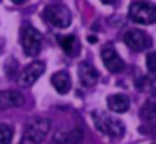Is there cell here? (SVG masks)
Wrapping results in <instances>:
<instances>
[{"label":"cell","instance_id":"cell-1","mask_svg":"<svg viewBox=\"0 0 156 144\" xmlns=\"http://www.w3.org/2000/svg\"><path fill=\"white\" fill-rule=\"evenodd\" d=\"M92 121H94V126L98 131H101L102 134H106L108 137H119L124 136L126 129H124V122L121 119H118L116 116L108 112H101V111H96L92 112Z\"/></svg>","mask_w":156,"mask_h":144},{"label":"cell","instance_id":"cell-2","mask_svg":"<svg viewBox=\"0 0 156 144\" xmlns=\"http://www.w3.org/2000/svg\"><path fill=\"white\" fill-rule=\"evenodd\" d=\"M51 131V121L45 117H35L25 124L20 144H41Z\"/></svg>","mask_w":156,"mask_h":144},{"label":"cell","instance_id":"cell-3","mask_svg":"<svg viewBox=\"0 0 156 144\" xmlns=\"http://www.w3.org/2000/svg\"><path fill=\"white\" fill-rule=\"evenodd\" d=\"M129 19L136 23L141 25H149V23L156 22V5L151 2H144V0H138L133 2L129 7Z\"/></svg>","mask_w":156,"mask_h":144},{"label":"cell","instance_id":"cell-4","mask_svg":"<svg viewBox=\"0 0 156 144\" xmlns=\"http://www.w3.org/2000/svg\"><path fill=\"white\" fill-rule=\"evenodd\" d=\"M20 42H22V49H24L25 55L35 57L42 49V33L35 27L25 25L20 33Z\"/></svg>","mask_w":156,"mask_h":144},{"label":"cell","instance_id":"cell-5","mask_svg":"<svg viewBox=\"0 0 156 144\" xmlns=\"http://www.w3.org/2000/svg\"><path fill=\"white\" fill-rule=\"evenodd\" d=\"M44 17L47 19L49 23H52L57 29H67L72 22L71 10L66 5H55V3L47 5L44 10Z\"/></svg>","mask_w":156,"mask_h":144},{"label":"cell","instance_id":"cell-6","mask_svg":"<svg viewBox=\"0 0 156 144\" xmlns=\"http://www.w3.org/2000/svg\"><path fill=\"white\" fill-rule=\"evenodd\" d=\"M45 70V62H42V60H34V62H30L27 67H25L24 70L20 72V77H19V84H20L22 87H30L35 84V80L39 79V77L44 74Z\"/></svg>","mask_w":156,"mask_h":144},{"label":"cell","instance_id":"cell-7","mask_svg":"<svg viewBox=\"0 0 156 144\" xmlns=\"http://www.w3.org/2000/svg\"><path fill=\"white\" fill-rule=\"evenodd\" d=\"M124 44L131 50H134V52H141V50L148 49L151 45V40H149V37L143 30L131 29L124 33Z\"/></svg>","mask_w":156,"mask_h":144},{"label":"cell","instance_id":"cell-8","mask_svg":"<svg viewBox=\"0 0 156 144\" xmlns=\"http://www.w3.org/2000/svg\"><path fill=\"white\" fill-rule=\"evenodd\" d=\"M101 59H102V64L104 67L109 70V72H121L124 69V62L122 59L119 57V54L116 52V49L112 45H106L102 47L101 50Z\"/></svg>","mask_w":156,"mask_h":144},{"label":"cell","instance_id":"cell-9","mask_svg":"<svg viewBox=\"0 0 156 144\" xmlns=\"http://www.w3.org/2000/svg\"><path fill=\"white\" fill-rule=\"evenodd\" d=\"M25 104V97L20 90H0V111L22 107Z\"/></svg>","mask_w":156,"mask_h":144},{"label":"cell","instance_id":"cell-10","mask_svg":"<svg viewBox=\"0 0 156 144\" xmlns=\"http://www.w3.org/2000/svg\"><path fill=\"white\" fill-rule=\"evenodd\" d=\"M77 74H79V80H81L82 86L86 87H91L98 82L99 79V74L94 67L91 65L89 62H81L77 65Z\"/></svg>","mask_w":156,"mask_h":144},{"label":"cell","instance_id":"cell-11","mask_svg":"<svg viewBox=\"0 0 156 144\" xmlns=\"http://www.w3.org/2000/svg\"><path fill=\"white\" fill-rule=\"evenodd\" d=\"M84 139V132L81 127H74L71 131H59L54 134V141L59 144H79Z\"/></svg>","mask_w":156,"mask_h":144},{"label":"cell","instance_id":"cell-12","mask_svg":"<svg viewBox=\"0 0 156 144\" xmlns=\"http://www.w3.org/2000/svg\"><path fill=\"white\" fill-rule=\"evenodd\" d=\"M51 82L59 94H67L71 90V76L66 70H59V72L52 74Z\"/></svg>","mask_w":156,"mask_h":144},{"label":"cell","instance_id":"cell-13","mask_svg":"<svg viewBox=\"0 0 156 144\" xmlns=\"http://www.w3.org/2000/svg\"><path fill=\"white\" fill-rule=\"evenodd\" d=\"M129 97L124 94H112L108 97V107L111 109V112H126L129 109Z\"/></svg>","mask_w":156,"mask_h":144},{"label":"cell","instance_id":"cell-14","mask_svg":"<svg viewBox=\"0 0 156 144\" xmlns=\"http://www.w3.org/2000/svg\"><path fill=\"white\" fill-rule=\"evenodd\" d=\"M139 116H141V119H144V121L156 119V102L154 100H146V102L143 104L141 111H139Z\"/></svg>","mask_w":156,"mask_h":144},{"label":"cell","instance_id":"cell-15","mask_svg":"<svg viewBox=\"0 0 156 144\" xmlns=\"http://www.w3.org/2000/svg\"><path fill=\"white\" fill-rule=\"evenodd\" d=\"M59 44H61L62 50L66 54H74L76 45H77V39H76V35H64V37H59Z\"/></svg>","mask_w":156,"mask_h":144},{"label":"cell","instance_id":"cell-16","mask_svg":"<svg viewBox=\"0 0 156 144\" xmlns=\"http://www.w3.org/2000/svg\"><path fill=\"white\" fill-rule=\"evenodd\" d=\"M14 137V129L9 124L0 122V144H10Z\"/></svg>","mask_w":156,"mask_h":144},{"label":"cell","instance_id":"cell-17","mask_svg":"<svg viewBox=\"0 0 156 144\" xmlns=\"http://www.w3.org/2000/svg\"><path fill=\"white\" fill-rule=\"evenodd\" d=\"M136 89L143 90V92H149V90L154 89V82L149 76H143L136 80Z\"/></svg>","mask_w":156,"mask_h":144},{"label":"cell","instance_id":"cell-18","mask_svg":"<svg viewBox=\"0 0 156 144\" xmlns=\"http://www.w3.org/2000/svg\"><path fill=\"white\" fill-rule=\"evenodd\" d=\"M146 67L149 72H156V52H149L146 55Z\"/></svg>","mask_w":156,"mask_h":144},{"label":"cell","instance_id":"cell-19","mask_svg":"<svg viewBox=\"0 0 156 144\" xmlns=\"http://www.w3.org/2000/svg\"><path fill=\"white\" fill-rule=\"evenodd\" d=\"M102 3H106V5H111V3H114L116 0H101Z\"/></svg>","mask_w":156,"mask_h":144},{"label":"cell","instance_id":"cell-20","mask_svg":"<svg viewBox=\"0 0 156 144\" xmlns=\"http://www.w3.org/2000/svg\"><path fill=\"white\" fill-rule=\"evenodd\" d=\"M14 3H22V2H25V0H12Z\"/></svg>","mask_w":156,"mask_h":144},{"label":"cell","instance_id":"cell-21","mask_svg":"<svg viewBox=\"0 0 156 144\" xmlns=\"http://www.w3.org/2000/svg\"><path fill=\"white\" fill-rule=\"evenodd\" d=\"M154 144H156V142H154Z\"/></svg>","mask_w":156,"mask_h":144}]
</instances>
